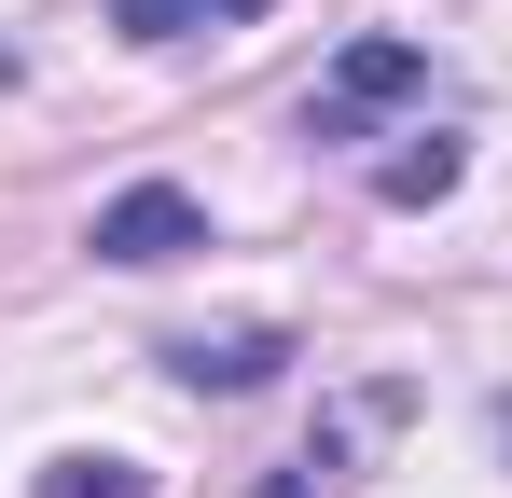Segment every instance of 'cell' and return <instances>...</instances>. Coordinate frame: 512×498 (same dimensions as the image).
Listing matches in <instances>:
<instances>
[{"mask_svg": "<svg viewBox=\"0 0 512 498\" xmlns=\"http://www.w3.org/2000/svg\"><path fill=\"white\" fill-rule=\"evenodd\" d=\"M402 97H429V56L374 28V42H346V56H333V83L305 97V139H360V125H374V111H402Z\"/></svg>", "mask_w": 512, "mask_h": 498, "instance_id": "1", "label": "cell"}, {"mask_svg": "<svg viewBox=\"0 0 512 498\" xmlns=\"http://www.w3.org/2000/svg\"><path fill=\"white\" fill-rule=\"evenodd\" d=\"M97 263H180V249H208V208L180 194V180H139V194H111L97 208Z\"/></svg>", "mask_w": 512, "mask_h": 498, "instance_id": "2", "label": "cell"}, {"mask_svg": "<svg viewBox=\"0 0 512 498\" xmlns=\"http://www.w3.org/2000/svg\"><path fill=\"white\" fill-rule=\"evenodd\" d=\"M277 360H291V332H194V346H167L180 388H263Z\"/></svg>", "mask_w": 512, "mask_h": 498, "instance_id": "3", "label": "cell"}, {"mask_svg": "<svg viewBox=\"0 0 512 498\" xmlns=\"http://www.w3.org/2000/svg\"><path fill=\"white\" fill-rule=\"evenodd\" d=\"M263 0H111L125 42H208V28H250Z\"/></svg>", "mask_w": 512, "mask_h": 498, "instance_id": "4", "label": "cell"}, {"mask_svg": "<svg viewBox=\"0 0 512 498\" xmlns=\"http://www.w3.org/2000/svg\"><path fill=\"white\" fill-rule=\"evenodd\" d=\"M28 498H153V471H139V457H42Z\"/></svg>", "mask_w": 512, "mask_h": 498, "instance_id": "5", "label": "cell"}, {"mask_svg": "<svg viewBox=\"0 0 512 498\" xmlns=\"http://www.w3.org/2000/svg\"><path fill=\"white\" fill-rule=\"evenodd\" d=\"M429 194H457V139L416 125V153H388V208H429Z\"/></svg>", "mask_w": 512, "mask_h": 498, "instance_id": "6", "label": "cell"}, {"mask_svg": "<svg viewBox=\"0 0 512 498\" xmlns=\"http://www.w3.org/2000/svg\"><path fill=\"white\" fill-rule=\"evenodd\" d=\"M263 498H333V457H291V471H277Z\"/></svg>", "mask_w": 512, "mask_h": 498, "instance_id": "7", "label": "cell"}]
</instances>
